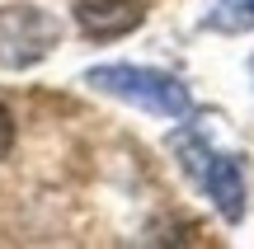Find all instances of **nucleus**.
Returning a JSON list of instances; mask_svg holds the SVG:
<instances>
[{
  "label": "nucleus",
  "mask_w": 254,
  "mask_h": 249,
  "mask_svg": "<svg viewBox=\"0 0 254 249\" xmlns=\"http://www.w3.org/2000/svg\"><path fill=\"white\" fill-rule=\"evenodd\" d=\"M85 85L109 99H123L141 113H155V118H189L193 113V99L174 75L165 71H151V66H127V61H113V66H90L85 71Z\"/></svg>",
  "instance_id": "f257e3e1"
},
{
  "label": "nucleus",
  "mask_w": 254,
  "mask_h": 249,
  "mask_svg": "<svg viewBox=\"0 0 254 249\" xmlns=\"http://www.w3.org/2000/svg\"><path fill=\"white\" fill-rule=\"evenodd\" d=\"M170 146H174V155H179L184 174L202 188V198H207L226 221H240V216H245V179H240L236 160L212 150L198 132H174Z\"/></svg>",
  "instance_id": "f03ea898"
},
{
  "label": "nucleus",
  "mask_w": 254,
  "mask_h": 249,
  "mask_svg": "<svg viewBox=\"0 0 254 249\" xmlns=\"http://www.w3.org/2000/svg\"><path fill=\"white\" fill-rule=\"evenodd\" d=\"M62 43V19L47 14L43 5H5L0 9V66L5 71H28L47 61Z\"/></svg>",
  "instance_id": "7ed1b4c3"
},
{
  "label": "nucleus",
  "mask_w": 254,
  "mask_h": 249,
  "mask_svg": "<svg viewBox=\"0 0 254 249\" xmlns=\"http://www.w3.org/2000/svg\"><path fill=\"white\" fill-rule=\"evenodd\" d=\"M71 19L85 38L113 43V38H127L146 24V5L141 0H71Z\"/></svg>",
  "instance_id": "20e7f679"
},
{
  "label": "nucleus",
  "mask_w": 254,
  "mask_h": 249,
  "mask_svg": "<svg viewBox=\"0 0 254 249\" xmlns=\"http://www.w3.org/2000/svg\"><path fill=\"white\" fill-rule=\"evenodd\" d=\"M202 28L212 33H254V0H212L202 14Z\"/></svg>",
  "instance_id": "39448f33"
},
{
  "label": "nucleus",
  "mask_w": 254,
  "mask_h": 249,
  "mask_svg": "<svg viewBox=\"0 0 254 249\" xmlns=\"http://www.w3.org/2000/svg\"><path fill=\"white\" fill-rule=\"evenodd\" d=\"M14 150V118H9V108L0 103V160Z\"/></svg>",
  "instance_id": "423d86ee"
}]
</instances>
